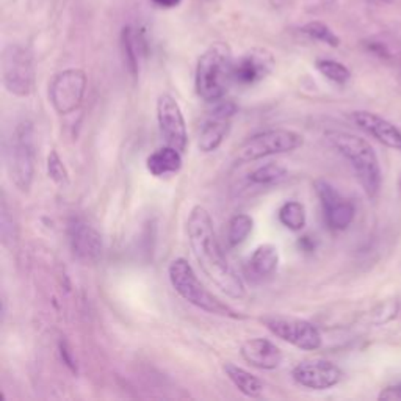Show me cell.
<instances>
[{
	"instance_id": "1",
	"label": "cell",
	"mask_w": 401,
	"mask_h": 401,
	"mask_svg": "<svg viewBox=\"0 0 401 401\" xmlns=\"http://www.w3.org/2000/svg\"><path fill=\"white\" fill-rule=\"evenodd\" d=\"M188 243L200 270L227 297L241 299L246 295L243 281L227 262L224 251L216 239L214 221L209 210L196 205L187 220Z\"/></svg>"
},
{
	"instance_id": "2",
	"label": "cell",
	"mask_w": 401,
	"mask_h": 401,
	"mask_svg": "<svg viewBox=\"0 0 401 401\" xmlns=\"http://www.w3.org/2000/svg\"><path fill=\"white\" fill-rule=\"evenodd\" d=\"M234 82V58L227 44L215 43L198 60L194 86L205 102H218Z\"/></svg>"
},
{
	"instance_id": "3",
	"label": "cell",
	"mask_w": 401,
	"mask_h": 401,
	"mask_svg": "<svg viewBox=\"0 0 401 401\" xmlns=\"http://www.w3.org/2000/svg\"><path fill=\"white\" fill-rule=\"evenodd\" d=\"M326 138L350 162L367 196L375 198L381 188V169L373 147L364 138L348 132L329 131Z\"/></svg>"
},
{
	"instance_id": "4",
	"label": "cell",
	"mask_w": 401,
	"mask_h": 401,
	"mask_svg": "<svg viewBox=\"0 0 401 401\" xmlns=\"http://www.w3.org/2000/svg\"><path fill=\"white\" fill-rule=\"evenodd\" d=\"M169 282L176 292H178L182 298L188 303L196 306L198 309L209 312L214 315L221 317H231V318H243L237 310L229 308L227 304L221 303L220 299L214 297L207 288L203 286V282L198 279L196 273L188 261L185 259H176L169 263L168 268Z\"/></svg>"
},
{
	"instance_id": "5",
	"label": "cell",
	"mask_w": 401,
	"mask_h": 401,
	"mask_svg": "<svg viewBox=\"0 0 401 401\" xmlns=\"http://www.w3.org/2000/svg\"><path fill=\"white\" fill-rule=\"evenodd\" d=\"M35 147L33 127L30 122L17 124L5 147V162L10 179L21 192H28L35 176Z\"/></svg>"
},
{
	"instance_id": "6",
	"label": "cell",
	"mask_w": 401,
	"mask_h": 401,
	"mask_svg": "<svg viewBox=\"0 0 401 401\" xmlns=\"http://www.w3.org/2000/svg\"><path fill=\"white\" fill-rule=\"evenodd\" d=\"M303 144V135L287 131V129H273V131H265L248 138L237 149L235 160L240 165L256 162L259 158L297 151Z\"/></svg>"
},
{
	"instance_id": "7",
	"label": "cell",
	"mask_w": 401,
	"mask_h": 401,
	"mask_svg": "<svg viewBox=\"0 0 401 401\" xmlns=\"http://www.w3.org/2000/svg\"><path fill=\"white\" fill-rule=\"evenodd\" d=\"M2 82L7 91L27 97L33 91L35 64L32 52L19 44H8L2 52Z\"/></svg>"
},
{
	"instance_id": "8",
	"label": "cell",
	"mask_w": 401,
	"mask_h": 401,
	"mask_svg": "<svg viewBox=\"0 0 401 401\" xmlns=\"http://www.w3.org/2000/svg\"><path fill=\"white\" fill-rule=\"evenodd\" d=\"M86 74L82 69H66L58 73L49 85V99L57 113L69 115L84 102Z\"/></svg>"
},
{
	"instance_id": "9",
	"label": "cell",
	"mask_w": 401,
	"mask_h": 401,
	"mask_svg": "<svg viewBox=\"0 0 401 401\" xmlns=\"http://www.w3.org/2000/svg\"><path fill=\"white\" fill-rule=\"evenodd\" d=\"M262 323L271 334L304 351H314L321 346V334L310 321L293 317L267 315Z\"/></svg>"
},
{
	"instance_id": "10",
	"label": "cell",
	"mask_w": 401,
	"mask_h": 401,
	"mask_svg": "<svg viewBox=\"0 0 401 401\" xmlns=\"http://www.w3.org/2000/svg\"><path fill=\"white\" fill-rule=\"evenodd\" d=\"M158 129L167 146L185 152L188 144V132L184 113L178 100L171 94H162L157 100Z\"/></svg>"
},
{
	"instance_id": "11",
	"label": "cell",
	"mask_w": 401,
	"mask_h": 401,
	"mask_svg": "<svg viewBox=\"0 0 401 401\" xmlns=\"http://www.w3.org/2000/svg\"><path fill=\"white\" fill-rule=\"evenodd\" d=\"M68 240L74 257L82 263H96L102 257V237L84 218H71L68 223Z\"/></svg>"
},
{
	"instance_id": "12",
	"label": "cell",
	"mask_w": 401,
	"mask_h": 401,
	"mask_svg": "<svg viewBox=\"0 0 401 401\" xmlns=\"http://www.w3.org/2000/svg\"><path fill=\"white\" fill-rule=\"evenodd\" d=\"M315 192L320 198L324 221L333 231H345L355 220L356 209L326 180H315Z\"/></svg>"
},
{
	"instance_id": "13",
	"label": "cell",
	"mask_w": 401,
	"mask_h": 401,
	"mask_svg": "<svg viewBox=\"0 0 401 401\" xmlns=\"http://www.w3.org/2000/svg\"><path fill=\"white\" fill-rule=\"evenodd\" d=\"M237 111V105L231 100H224L210 111L207 120L203 122L199 132L198 147L200 152H214L221 146L231 129V118Z\"/></svg>"
},
{
	"instance_id": "14",
	"label": "cell",
	"mask_w": 401,
	"mask_h": 401,
	"mask_svg": "<svg viewBox=\"0 0 401 401\" xmlns=\"http://www.w3.org/2000/svg\"><path fill=\"white\" fill-rule=\"evenodd\" d=\"M292 378L297 384L312 391H326L342 380V370L337 365L324 361V359H314V361H303L292 370Z\"/></svg>"
},
{
	"instance_id": "15",
	"label": "cell",
	"mask_w": 401,
	"mask_h": 401,
	"mask_svg": "<svg viewBox=\"0 0 401 401\" xmlns=\"http://www.w3.org/2000/svg\"><path fill=\"white\" fill-rule=\"evenodd\" d=\"M274 68V58L265 49H252L234 62V82L240 86H252L267 79Z\"/></svg>"
},
{
	"instance_id": "16",
	"label": "cell",
	"mask_w": 401,
	"mask_h": 401,
	"mask_svg": "<svg viewBox=\"0 0 401 401\" xmlns=\"http://www.w3.org/2000/svg\"><path fill=\"white\" fill-rule=\"evenodd\" d=\"M240 355L259 370H274L282 362V351L268 339L256 337L241 344Z\"/></svg>"
},
{
	"instance_id": "17",
	"label": "cell",
	"mask_w": 401,
	"mask_h": 401,
	"mask_svg": "<svg viewBox=\"0 0 401 401\" xmlns=\"http://www.w3.org/2000/svg\"><path fill=\"white\" fill-rule=\"evenodd\" d=\"M353 121L359 127L392 149H401V132L393 124L370 111H353Z\"/></svg>"
},
{
	"instance_id": "18",
	"label": "cell",
	"mask_w": 401,
	"mask_h": 401,
	"mask_svg": "<svg viewBox=\"0 0 401 401\" xmlns=\"http://www.w3.org/2000/svg\"><path fill=\"white\" fill-rule=\"evenodd\" d=\"M121 47L124 63L133 77H137L140 71V60L146 54V41L143 33L135 30L131 26L124 27L121 33Z\"/></svg>"
},
{
	"instance_id": "19",
	"label": "cell",
	"mask_w": 401,
	"mask_h": 401,
	"mask_svg": "<svg viewBox=\"0 0 401 401\" xmlns=\"http://www.w3.org/2000/svg\"><path fill=\"white\" fill-rule=\"evenodd\" d=\"M146 168L156 178L179 173L182 168V152L171 146L160 147L147 157Z\"/></svg>"
},
{
	"instance_id": "20",
	"label": "cell",
	"mask_w": 401,
	"mask_h": 401,
	"mask_svg": "<svg viewBox=\"0 0 401 401\" xmlns=\"http://www.w3.org/2000/svg\"><path fill=\"white\" fill-rule=\"evenodd\" d=\"M224 373L239 391L250 398H259L263 392L262 381L250 371L232 362L224 364Z\"/></svg>"
},
{
	"instance_id": "21",
	"label": "cell",
	"mask_w": 401,
	"mask_h": 401,
	"mask_svg": "<svg viewBox=\"0 0 401 401\" xmlns=\"http://www.w3.org/2000/svg\"><path fill=\"white\" fill-rule=\"evenodd\" d=\"M279 265V252L278 248L273 245H261L257 246L250 259V267L252 273L259 278H267L278 270Z\"/></svg>"
},
{
	"instance_id": "22",
	"label": "cell",
	"mask_w": 401,
	"mask_h": 401,
	"mask_svg": "<svg viewBox=\"0 0 401 401\" xmlns=\"http://www.w3.org/2000/svg\"><path fill=\"white\" fill-rule=\"evenodd\" d=\"M278 216L279 221L293 232H298L301 229H304L306 221H308L304 205L298 203V200H288V203H286L279 209Z\"/></svg>"
},
{
	"instance_id": "23",
	"label": "cell",
	"mask_w": 401,
	"mask_h": 401,
	"mask_svg": "<svg viewBox=\"0 0 401 401\" xmlns=\"http://www.w3.org/2000/svg\"><path fill=\"white\" fill-rule=\"evenodd\" d=\"M288 171L278 163H267L263 167L257 168L250 174V180L256 185L271 187L278 185L282 180H286Z\"/></svg>"
},
{
	"instance_id": "24",
	"label": "cell",
	"mask_w": 401,
	"mask_h": 401,
	"mask_svg": "<svg viewBox=\"0 0 401 401\" xmlns=\"http://www.w3.org/2000/svg\"><path fill=\"white\" fill-rule=\"evenodd\" d=\"M252 218L246 214H239L231 218L227 226V241L231 246H239L250 237L252 231Z\"/></svg>"
},
{
	"instance_id": "25",
	"label": "cell",
	"mask_w": 401,
	"mask_h": 401,
	"mask_svg": "<svg viewBox=\"0 0 401 401\" xmlns=\"http://www.w3.org/2000/svg\"><path fill=\"white\" fill-rule=\"evenodd\" d=\"M0 232H2V241L5 246H15L19 239V227H17L13 215L10 214L5 199L2 200V207H0Z\"/></svg>"
},
{
	"instance_id": "26",
	"label": "cell",
	"mask_w": 401,
	"mask_h": 401,
	"mask_svg": "<svg viewBox=\"0 0 401 401\" xmlns=\"http://www.w3.org/2000/svg\"><path fill=\"white\" fill-rule=\"evenodd\" d=\"M317 69L320 71L324 77L340 85L346 84V82L351 77L350 69H348L345 64H342L335 60H328V58L317 60Z\"/></svg>"
},
{
	"instance_id": "27",
	"label": "cell",
	"mask_w": 401,
	"mask_h": 401,
	"mask_svg": "<svg viewBox=\"0 0 401 401\" xmlns=\"http://www.w3.org/2000/svg\"><path fill=\"white\" fill-rule=\"evenodd\" d=\"M47 174H49L52 182L60 188H66L69 185L68 168L64 167V163L57 151H50L49 157H47Z\"/></svg>"
},
{
	"instance_id": "28",
	"label": "cell",
	"mask_w": 401,
	"mask_h": 401,
	"mask_svg": "<svg viewBox=\"0 0 401 401\" xmlns=\"http://www.w3.org/2000/svg\"><path fill=\"white\" fill-rule=\"evenodd\" d=\"M303 33L308 35L309 38L320 41L331 47H337L340 44V39L337 35H335L331 28H329L326 24L323 22H309L303 27Z\"/></svg>"
},
{
	"instance_id": "29",
	"label": "cell",
	"mask_w": 401,
	"mask_h": 401,
	"mask_svg": "<svg viewBox=\"0 0 401 401\" xmlns=\"http://www.w3.org/2000/svg\"><path fill=\"white\" fill-rule=\"evenodd\" d=\"M398 301H386V303L380 304L373 312V323L375 324H384L387 321L393 320L398 314Z\"/></svg>"
},
{
	"instance_id": "30",
	"label": "cell",
	"mask_w": 401,
	"mask_h": 401,
	"mask_svg": "<svg viewBox=\"0 0 401 401\" xmlns=\"http://www.w3.org/2000/svg\"><path fill=\"white\" fill-rule=\"evenodd\" d=\"M365 46H367V49L371 52V54H375L376 57L386 58V60H389V58H391V52H389V49L384 44H381V43H367Z\"/></svg>"
},
{
	"instance_id": "31",
	"label": "cell",
	"mask_w": 401,
	"mask_h": 401,
	"mask_svg": "<svg viewBox=\"0 0 401 401\" xmlns=\"http://www.w3.org/2000/svg\"><path fill=\"white\" fill-rule=\"evenodd\" d=\"M380 400H401V386H389L380 393Z\"/></svg>"
},
{
	"instance_id": "32",
	"label": "cell",
	"mask_w": 401,
	"mask_h": 401,
	"mask_svg": "<svg viewBox=\"0 0 401 401\" xmlns=\"http://www.w3.org/2000/svg\"><path fill=\"white\" fill-rule=\"evenodd\" d=\"M60 351H62V357H63V361L66 362L68 367L75 371V362H74V359H73V353H71L69 350V346L66 342H63V344H60Z\"/></svg>"
},
{
	"instance_id": "33",
	"label": "cell",
	"mask_w": 401,
	"mask_h": 401,
	"mask_svg": "<svg viewBox=\"0 0 401 401\" xmlns=\"http://www.w3.org/2000/svg\"><path fill=\"white\" fill-rule=\"evenodd\" d=\"M152 3L156 5V7H158V8H167V10H169V8H176L178 7V5L182 2V0H151Z\"/></svg>"
},
{
	"instance_id": "34",
	"label": "cell",
	"mask_w": 401,
	"mask_h": 401,
	"mask_svg": "<svg viewBox=\"0 0 401 401\" xmlns=\"http://www.w3.org/2000/svg\"><path fill=\"white\" fill-rule=\"evenodd\" d=\"M375 2H380V3H391L392 0H375Z\"/></svg>"
},
{
	"instance_id": "35",
	"label": "cell",
	"mask_w": 401,
	"mask_h": 401,
	"mask_svg": "<svg viewBox=\"0 0 401 401\" xmlns=\"http://www.w3.org/2000/svg\"><path fill=\"white\" fill-rule=\"evenodd\" d=\"M400 190H401V178H400Z\"/></svg>"
}]
</instances>
